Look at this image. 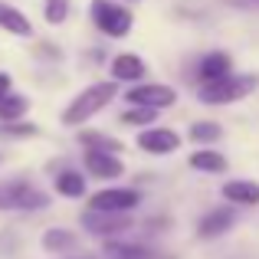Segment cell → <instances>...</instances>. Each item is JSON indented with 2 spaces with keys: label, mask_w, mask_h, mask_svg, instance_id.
<instances>
[{
  "label": "cell",
  "mask_w": 259,
  "mask_h": 259,
  "mask_svg": "<svg viewBox=\"0 0 259 259\" xmlns=\"http://www.w3.org/2000/svg\"><path fill=\"white\" fill-rule=\"evenodd\" d=\"M115 95H118V82H95V85H89L85 92H79L76 99H72V105L63 112V125H82V121H89L99 108H105Z\"/></svg>",
  "instance_id": "1"
},
{
  "label": "cell",
  "mask_w": 259,
  "mask_h": 259,
  "mask_svg": "<svg viewBox=\"0 0 259 259\" xmlns=\"http://www.w3.org/2000/svg\"><path fill=\"white\" fill-rule=\"evenodd\" d=\"M256 85H259L256 76H236V72H230V76H223V79L203 82V85H200V102H207V105L240 102V99H246V95L253 92Z\"/></svg>",
  "instance_id": "2"
},
{
  "label": "cell",
  "mask_w": 259,
  "mask_h": 259,
  "mask_svg": "<svg viewBox=\"0 0 259 259\" xmlns=\"http://www.w3.org/2000/svg\"><path fill=\"white\" fill-rule=\"evenodd\" d=\"M92 20L105 36H128L132 33V10H125L121 4H112V0H92Z\"/></svg>",
  "instance_id": "3"
},
{
  "label": "cell",
  "mask_w": 259,
  "mask_h": 259,
  "mask_svg": "<svg viewBox=\"0 0 259 259\" xmlns=\"http://www.w3.org/2000/svg\"><path fill=\"white\" fill-rule=\"evenodd\" d=\"M46 203L50 197L30 184H0V210H39Z\"/></svg>",
  "instance_id": "4"
},
{
  "label": "cell",
  "mask_w": 259,
  "mask_h": 259,
  "mask_svg": "<svg viewBox=\"0 0 259 259\" xmlns=\"http://www.w3.org/2000/svg\"><path fill=\"white\" fill-rule=\"evenodd\" d=\"M138 203H141V194L132 187H108L92 197V210H112V213H128Z\"/></svg>",
  "instance_id": "5"
},
{
  "label": "cell",
  "mask_w": 259,
  "mask_h": 259,
  "mask_svg": "<svg viewBox=\"0 0 259 259\" xmlns=\"http://www.w3.org/2000/svg\"><path fill=\"white\" fill-rule=\"evenodd\" d=\"M132 105H148V108H167V105H174L177 102V92L171 85H161V82H148V85H135L132 92L125 95Z\"/></svg>",
  "instance_id": "6"
},
{
  "label": "cell",
  "mask_w": 259,
  "mask_h": 259,
  "mask_svg": "<svg viewBox=\"0 0 259 259\" xmlns=\"http://www.w3.org/2000/svg\"><path fill=\"white\" fill-rule=\"evenodd\" d=\"M82 227L95 236H112V233H121V230L132 227L128 213H112V210H89L82 213Z\"/></svg>",
  "instance_id": "7"
},
{
  "label": "cell",
  "mask_w": 259,
  "mask_h": 259,
  "mask_svg": "<svg viewBox=\"0 0 259 259\" xmlns=\"http://www.w3.org/2000/svg\"><path fill=\"white\" fill-rule=\"evenodd\" d=\"M177 145H181V138L171 128H145L138 135V148L151 151V154H171V151H177Z\"/></svg>",
  "instance_id": "8"
},
{
  "label": "cell",
  "mask_w": 259,
  "mask_h": 259,
  "mask_svg": "<svg viewBox=\"0 0 259 259\" xmlns=\"http://www.w3.org/2000/svg\"><path fill=\"white\" fill-rule=\"evenodd\" d=\"M85 171L95 177H118L125 167H121L118 154H108V151H85Z\"/></svg>",
  "instance_id": "9"
},
{
  "label": "cell",
  "mask_w": 259,
  "mask_h": 259,
  "mask_svg": "<svg viewBox=\"0 0 259 259\" xmlns=\"http://www.w3.org/2000/svg\"><path fill=\"white\" fill-rule=\"evenodd\" d=\"M230 227H233V213L223 207V210H213V213H207L200 223H197V236H200V240H213V236H223Z\"/></svg>",
  "instance_id": "10"
},
{
  "label": "cell",
  "mask_w": 259,
  "mask_h": 259,
  "mask_svg": "<svg viewBox=\"0 0 259 259\" xmlns=\"http://www.w3.org/2000/svg\"><path fill=\"white\" fill-rule=\"evenodd\" d=\"M0 30L13 33V36H33V23L26 20V13H20L17 7L0 0Z\"/></svg>",
  "instance_id": "11"
},
{
  "label": "cell",
  "mask_w": 259,
  "mask_h": 259,
  "mask_svg": "<svg viewBox=\"0 0 259 259\" xmlns=\"http://www.w3.org/2000/svg\"><path fill=\"white\" fill-rule=\"evenodd\" d=\"M233 72V63H230L227 53H210V56L200 59V79L203 82H213V79H223Z\"/></svg>",
  "instance_id": "12"
},
{
  "label": "cell",
  "mask_w": 259,
  "mask_h": 259,
  "mask_svg": "<svg viewBox=\"0 0 259 259\" xmlns=\"http://www.w3.org/2000/svg\"><path fill=\"white\" fill-rule=\"evenodd\" d=\"M112 72H115V82H135V79L145 76V63H141L138 56H132V53H121V56H115L112 63Z\"/></svg>",
  "instance_id": "13"
},
{
  "label": "cell",
  "mask_w": 259,
  "mask_h": 259,
  "mask_svg": "<svg viewBox=\"0 0 259 259\" xmlns=\"http://www.w3.org/2000/svg\"><path fill=\"white\" fill-rule=\"evenodd\" d=\"M223 197L233 203H259V184L253 181H227L223 184Z\"/></svg>",
  "instance_id": "14"
},
{
  "label": "cell",
  "mask_w": 259,
  "mask_h": 259,
  "mask_svg": "<svg viewBox=\"0 0 259 259\" xmlns=\"http://www.w3.org/2000/svg\"><path fill=\"white\" fill-rule=\"evenodd\" d=\"M190 167L210 171V174H223L227 171V158H223L220 151H194L190 154Z\"/></svg>",
  "instance_id": "15"
},
{
  "label": "cell",
  "mask_w": 259,
  "mask_h": 259,
  "mask_svg": "<svg viewBox=\"0 0 259 259\" xmlns=\"http://www.w3.org/2000/svg\"><path fill=\"white\" fill-rule=\"evenodd\" d=\"M26 108H30V99H26V95H13V92L0 95V118L4 121H17L20 115H26Z\"/></svg>",
  "instance_id": "16"
},
{
  "label": "cell",
  "mask_w": 259,
  "mask_h": 259,
  "mask_svg": "<svg viewBox=\"0 0 259 259\" xmlns=\"http://www.w3.org/2000/svg\"><path fill=\"white\" fill-rule=\"evenodd\" d=\"M76 246V236L69 233V230H46L43 233V249H50V253H66V249Z\"/></svg>",
  "instance_id": "17"
},
{
  "label": "cell",
  "mask_w": 259,
  "mask_h": 259,
  "mask_svg": "<svg viewBox=\"0 0 259 259\" xmlns=\"http://www.w3.org/2000/svg\"><path fill=\"white\" fill-rule=\"evenodd\" d=\"M79 141H82L89 151H108V154L125 151V148H121V141L108 138V135H99V132H85V135H79Z\"/></svg>",
  "instance_id": "18"
},
{
  "label": "cell",
  "mask_w": 259,
  "mask_h": 259,
  "mask_svg": "<svg viewBox=\"0 0 259 259\" xmlns=\"http://www.w3.org/2000/svg\"><path fill=\"white\" fill-rule=\"evenodd\" d=\"M56 190L63 197H82L85 194V177L76 174V171H63L56 177Z\"/></svg>",
  "instance_id": "19"
},
{
  "label": "cell",
  "mask_w": 259,
  "mask_h": 259,
  "mask_svg": "<svg viewBox=\"0 0 259 259\" xmlns=\"http://www.w3.org/2000/svg\"><path fill=\"white\" fill-rule=\"evenodd\" d=\"M108 259H151L145 246H132V243H108L105 246Z\"/></svg>",
  "instance_id": "20"
},
{
  "label": "cell",
  "mask_w": 259,
  "mask_h": 259,
  "mask_svg": "<svg viewBox=\"0 0 259 259\" xmlns=\"http://www.w3.org/2000/svg\"><path fill=\"white\" fill-rule=\"evenodd\" d=\"M158 118V108H148V105H135L128 112H121V125H154Z\"/></svg>",
  "instance_id": "21"
},
{
  "label": "cell",
  "mask_w": 259,
  "mask_h": 259,
  "mask_svg": "<svg viewBox=\"0 0 259 259\" xmlns=\"http://www.w3.org/2000/svg\"><path fill=\"white\" fill-rule=\"evenodd\" d=\"M220 125H213V121H197L194 128H190V138L197 141V145H213V141H220Z\"/></svg>",
  "instance_id": "22"
},
{
  "label": "cell",
  "mask_w": 259,
  "mask_h": 259,
  "mask_svg": "<svg viewBox=\"0 0 259 259\" xmlns=\"http://www.w3.org/2000/svg\"><path fill=\"white\" fill-rule=\"evenodd\" d=\"M43 13L50 23H63L66 13H69V0H46L43 4Z\"/></svg>",
  "instance_id": "23"
},
{
  "label": "cell",
  "mask_w": 259,
  "mask_h": 259,
  "mask_svg": "<svg viewBox=\"0 0 259 259\" xmlns=\"http://www.w3.org/2000/svg\"><path fill=\"white\" fill-rule=\"evenodd\" d=\"M7 135H36V125H13V128H4Z\"/></svg>",
  "instance_id": "24"
},
{
  "label": "cell",
  "mask_w": 259,
  "mask_h": 259,
  "mask_svg": "<svg viewBox=\"0 0 259 259\" xmlns=\"http://www.w3.org/2000/svg\"><path fill=\"white\" fill-rule=\"evenodd\" d=\"M233 7H243V10H259V0H227Z\"/></svg>",
  "instance_id": "25"
},
{
  "label": "cell",
  "mask_w": 259,
  "mask_h": 259,
  "mask_svg": "<svg viewBox=\"0 0 259 259\" xmlns=\"http://www.w3.org/2000/svg\"><path fill=\"white\" fill-rule=\"evenodd\" d=\"M4 92H10V76L0 72V95H4Z\"/></svg>",
  "instance_id": "26"
}]
</instances>
